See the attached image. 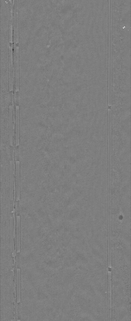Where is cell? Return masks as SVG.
<instances>
[{"label": "cell", "mask_w": 131, "mask_h": 321, "mask_svg": "<svg viewBox=\"0 0 131 321\" xmlns=\"http://www.w3.org/2000/svg\"><path fill=\"white\" fill-rule=\"evenodd\" d=\"M20 269H18L17 270L18 303H20Z\"/></svg>", "instance_id": "obj_1"}]
</instances>
